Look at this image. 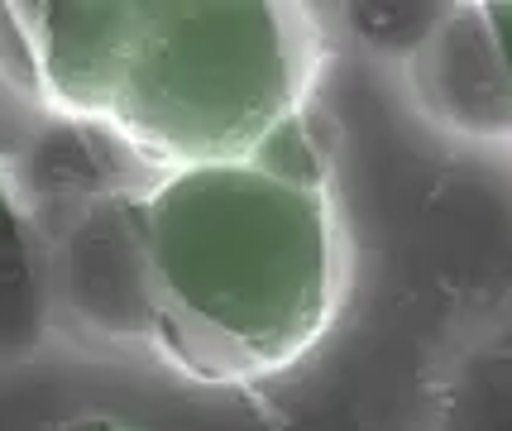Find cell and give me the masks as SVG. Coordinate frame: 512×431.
Wrapping results in <instances>:
<instances>
[{"mask_svg": "<svg viewBox=\"0 0 512 431\" xmlns=\"http://www.w3.org/2000/svg\"><path fill=\"white\" fill-rule=\"evenodd\" d=\"M0 15L10 82L106 130L154 178L254 159L321 68L316 20L283 0H44Z\"/></svg>", "mask_w": 512, "mask_h": 431, "instance_id": "1", "label": "cell"}, {"mask_svg": "<svg viewBox=\"0 0 512 431\" xmlns=\"http://www.w3.org/2000/svg\"><path fill=\"white\" fill-rule=\"evenodd\" d=\"M154 345L201 384H245L297 364L340 302V226L326 187L259 163L163 173L144 187Z\"/></svg>", "mask_w": 512, "mask_h": 431, "instance_id": "2", "label": "cell"}, {"mask_svg": "<svg viewBox=\"0 0 512 431\" xmlns=\"http://www.w3.org/2000/svg\"><path fill=\"white\" fill-rule=\"evenodd\" d=\"M58 288L72 317L111 341L154 336V264L144 192H101L82 206L58 254Z\"/></svg>", "mask_w": 512, "mask_h": 431, "instance_id": "3", "label": "cell"}, {"mask_svg": "<svg viewBox=\"0 0 512 431\" xmlns=\"http://www.w3.org/2000/svg\"><path fill=\"white\" fill-rule=\"evenodd\" d=\"M417 91L460 135H512V91L484 5H465L417 48Z\"/></svg>", "mask_w": 512, "mask_h": 431, "instance_id": "4", "label": "cell"}, {"mask_svg": "<svg viewBox=\"0 0 512 431\" xmlns=\"http://www.w3.org/2000/svg\"><path fill=\"white\" fill-rule=\"evenodd\" d=\"M29 288H34V278H29V264H24L20 226H10L0 235V336L10 331V321H20Z\"/></svg>", "mask_w": 512, "mask_h": 431, "instance_id": "5", "label": "cell"}, {"mask_svg": "<svg viewBox=\"0 0 512 431\" xmlns=\"http://www.w3.org/2000/svg\"><path fill=\"white\" fill-rule=\"evenodd\" d=\"M493 29V44H498V58H503V72H508V91H512V0H498V5H484Z\"/></svg>", "mask_w": 512, "mask_h": 431, "instance_id": "6", "label": "cell"}, {"mask_svg": "<svg viewBox=\"0 0 512 431\" xmlns=\"http://www.w3.org/2000/svg\"><path fill=\"white\" fill-rule=\"evenodd\" d=\"M63 431H130V427H120L111 417H82V422H72V427H63Z\"/></svg>", "mask_w": 512, "mask_h": 431, "instance_id": "7", "label": "cell"}, {"mask_svg": "<svg viewBox=\"0 0 512 431\" xmlns=\"http://www.w3.org/2000/svg\"><path fill=\"white\" fill-rule=\"evenodd\" d=\"M15 226V206H10V187H5V178H0V235Z\"/></svg>", "mask_w": 512, "mask_h": 431, "instance_id": "8", "label": "cell"}]
</instances>
